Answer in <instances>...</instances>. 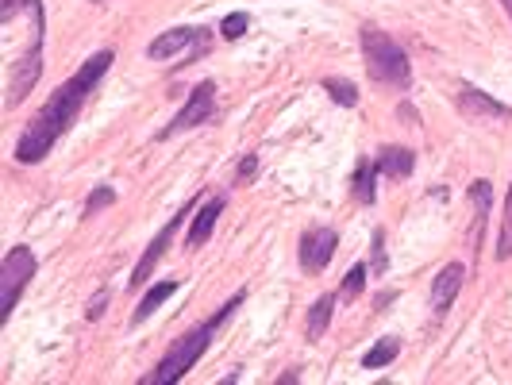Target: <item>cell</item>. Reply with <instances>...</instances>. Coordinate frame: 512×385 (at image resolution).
<instances>
[{"label": "cell", "instance_id": "6da1fadb", "mask_svg": "<svg viewBox=\"0 0 512 385\" xmlns=\"http://www.w3.org/2000/svg\"><path fill=\"white\" fill-rule=\"evenodd\" d=\"M112 62H116L112 51L89 54L74 74L66 77L51 97L43 101V108L31 116V124H27L24 135H20V143H16V162H20V166H39V162L54 151V143L77 124L81 108L97 93V85H101V77L112 70Z\"/></svg>", "mask_w": 512, "mask_h": 385}, {"label": "cell", "instance_id": "7a4b0ae2", "mask_svg": "<svg viewBox=\"0 0 512 385\" xmlns=\"http://www.w3.org/2000/svg\"><path fill=\"white\" fill-rule=\"evenodd\" d=\"M247 301V289H239L235 297H231L228 305H220V312L216 316H208L205 324H197V328H189L185 335H178L174 343H170V351L158 359V366H154L151 374H143L139 382L143 385H174L181 382L197 362L205 359V351L212 347V335H216V328L224 324V320H231L235 316V308Z\"/></svg>", "mask_w": 512, "mask_h": 385}, {"label": "cell", "instance_id": "3957f363", "mask_svg": "<svg viewBox=\"0 0 512 385\" xmlns=\"http://www.w3.org/2000/svg\"><path fill=\"white\" fill-rule=\"evenodd\" d=\"M359 47L362 58H366V74L374 77L378 85H389V89H412V62L405 47L397 39H389L382 27L362 24L359 31Z\"/></svg>", "mask_w": 512, "mask_h": 385}, {"label": "cell", "instance_id": "277c9868", "mask_svg": "<svg viewBox=\"0 0 512 385\" xmlns=\"http://www.w3.org/2000/svg\"><path fill=\"white\" fill-rule=\"evenodd\" d=\"M35 270H39V258L31 247H12L4 262H0V320L8 324V316L16 312L20 305V297H24V289L31 285L35 278Z\"/></svg>", "mask_w": 512, "mask_h": 385}, {"label": "cell", "instance_id": "5b68a950", "mask_svg": "<svg viewBox=\"0 0 512 385\" xmlns=\"http://www.w3.org/2000/svg\"><path fill=\"white\" fill-rule=\"evenodd\" d=\"M197 208H201V197H197V201H185V205H181L178 212L170 216V224H166V228L158 231V235H154L151 243H147V251L139 255V262H135V270H131V289H143V285L151 282V278H154V266L162 262V255H166V247L174 243V235H178V228L185 224V220H189V216H193V212H197Z\"/></svg>", "mask_w": 512, "mask_h": 385}, {"label": "cell", "instance_id": "8992f818", "mask_svg": "<svg viewBox=\"0 0 512 385\" xmlns=\"http://www.w3.org/2000/svg\"><path fill=\"white\" fill-rule=\"evenodd\" d=\"M208 47H212V31H208V27H170V31H162L151 47H147V58L166 62V58H174V54L185 51V66H189V62L201 58Z\"/></svg>", "mask_w": 512, "mask_h": 385}, {"label": "cell", "instance_id": "52a82bcc", "mask_svg": "<svg viewBox=\"0 0 512 385\" xmlns=\"http://www.w3.org/2000/svg\"><path fill=\"white\" fill-rule=\"evenodd\" d=\"M212 120H216V81H197L193 93L185 97V108L174 116L170 128H162L158 139H174V135H181V131L205 128V124H212Z\"/></svg>", "mask_w": 512, "mask_h": 385}, {"label": "cell", "instance_id": "ba28073f", "mask_svg": "<svg viewBox=\"0 0 512 385\" xmlns=\"http://www.w3.org/2000/svg\"><path fill=\"white\" fill-rule=\"evenodd\" d=\"M39 77H43V27H39V35H35L31 51L12 66V77H8V104H12V108H16V104H24L27 93L39 85Z\"/></svg>", "mask_w": 512, "mask_h": 385}, {"label": "cell", "instance_id": "9c48e42d", "mask_svg": "<svg viewBox=\"0 0 512 385\" xmlns=\"http://www.w3.org/2000/svg\"><path fill=\"white\" fill-rule=\"evenodd\" d=\"M335 247H339V231L335 228H308L301 235V266H305L308 274L328 270Z\"/></svg>", "mask_w": 512, "mask_h": 385}, {"label": "cell", "instance_id": "30bf717a", "mask_svg": "<svg viewBox=\"0 0 512 385\" xmlns=\"http://www.w3.org/2000/svg\"><path fill=\"white\" fill-rule=\"evenodd\" d=\"M462 282H466V266L462 262H447L432 278V312H436V320H443L447 308L455 305V297L462 293Z\"/></svg>", "mask_w": 512, "mask_h": 385}, {"label": "cell", "instance_id": "8fae6325", "mask_svg": "<svg viewBox=\"0 0 512 385\" xmlns=\"http://www.w3.org/2000/svg\"><path fill=\"white\" fill-rule=\"evenodd\" d=\"M459 108L466 120H509L512 108L501 101H493V97H486L478 85H459Z\"/></svg>", "mask_w": 512, "mask_h": 385}, {"label": "cell", "instance_id": "7c38bea8", "mask_svg": "<svg viewBox=\"0 0 512 385\" xmlns=\"http://www.w3.org/2000/svg\"><path fill=\"white\" fill-rule=\"evenodd\" d=\"M224 205H228V197H208L205 205L197 208V216H193V224H189V235H185V247H189V251L205 247L208 235L216 231V220H220Z\"/></svg>", "mask_w": 512, "mask_h": 385}, {"label": "cell", "instance_id": "4fadbf2b", "mask_svg": "<svg viewBox=\"0 0 512 385\" xmlns=\"http://www.w3.org/2000/svg\"><path fill=\"white\" fill-rule=\"evenodd\" d=\"M378 162L374 158H359V166H355V178H351V193H355V201L359 205H374L378 201Z\"/></svg>", "mask_w": 512, "mask_h": 385}, {"label": "cell", "instance_id": "5bb4252c", "mask_svg": "<svg viewBox=\"0 0 512 385\" xmlns=\"http://www.w3.org/2000/svg\"><path fill=\"white\" fill-rule=\"evenodd\" d=\"M374 162H378V174H385V178H409L412 166H416V154L409 147H382L374 154Z\"/></svg>", "mask_w": 512, "mask_h": 385}, {"label": "cell", "instance_id": "9a60e30c", "mask_svg": "<svg viewBox=\"0 0 512 385\" xmlns=\"http://www.w3.org/2000/svg\"><path fill=\"white\" fill-rule=\"evenodd\" d=\"M335 293H324V297H316V305L308 308V316H305V335H308V343H316V339H324V332H328V324H332V316H335Z\"/></svg>", "mask_w": 512, "mask_h": 385}, {"label": "cell", "instance_id": "2e32d148", "mask_svg": "<svg viewBox=\"0 0 512 385\" xmlns=\"http://www.w3.org/2000/svg\"><path fill=\"white\" fill-rule=\"evenodd\" d=\"M178 289H181L178 282H158V285H154V289H147V297L139 301V308H135V316H131V324L139 328L143 320H151V316H154V308H162V305H166V301H170V297H174Z\"/></svg>", "mask_w": 512, "mask_h": 385}, {"label": "cell", "instance_id": "e0dca14e", "mask_svg": "<svg viewBox=\"0 0 512 385\" xmlns=\"http://www.w3.org/2000/svg\"><path fill=\"white\" fill-rule=\"evenodd\" d=\"M470 201H474V243H482V231H486V216H489V205H493V185L489 181H474L470 185Z\"/></svg>", "mask_w": 512, "mask_h": 385}, {"label": "cell", "instance_id": "ac0fdd59", "mask_svg": "<svg viewBox=\"0 0 512 385\" xmlns=\"http://www.w3.org/2000/svg\"><path fill=\"white\" fill-rule=\"evenodd\" d=\"M397 355H401V339H397V335H385V339H378V343L362 355V366H366V370H385Z\"/></svg>", "mask_w": 512, "mask_h": 385}, {"label": "cell", "instance_id": "d6986e66", "mask_svg": "<svg viewBox=\"0 0 512 385\" xmlns=\"http://www.w3.org/2000/svg\"><path fill=\"white\" fill-rule=\"evenodd\" d=\"M497 262H509L512 258V185L509 197H505V216H501V231H497Z\"/></svg>", "mask_w": 512, "mask_h": 385}, {"label": "cell", "instance_id": "ffe728a7", "mask_svg": "<svg viewBox=\"0 0 512 385\" xmlns=\"http://www.w3.org/2000/svg\"><path fill=\"white\" fill-rule=\"evenodd\" d=\"M324 89H328V93H332V101L343 104V108H355V104H359V89H355L351 81H343V77H328V81H324Z\"/></svg>", "mask_w": 512, "mask_h": 385}, {"label": "cell", "instance_id": "44dd1931", "mask_svg": "<svg viewBox=\"0 0 512 385\" xmlns=\"http://www.w3.org/2000/svg\"><path fill=\"white\" fill-rule=\"evenodd\" d=\"M247 27H251V16H247V12H228L224 24H220V35H224L228 43H235V39L247 35Z\"/></svg>", "mask_w": 512, "mask_h": 385}, {"label": "cell", "instance_id": "7402d4cb", "mask_svg": "<svg viewBox=\"0 0 512 385\" xmlns=\"http://www.w3.org/2000/svg\"><path fill=\"white\" fill-rule=\"evenodd\" d=\"M362 289H366V266L355 262L351 274H347V282H343V289H339V301H355Z\"/></svg>", "mask_w": 512, "mask_h": 385}, {"label": "cell", "instance_id": "603a6c76", "mask_svg": "<svg viewBox=\"0 0 512 385\" xmlns=\"http://www.w3.org/2000/svg\"><path fill=\"white\" fill-rule=\"evenodd\" d=\"M108 205H116V189H112V185H101V189L89 193V201H85V220H93V216Z\"/></svg>", "mask_w": 512, "mask_h": 385}, {"label": "cell", "instance_id": "cb8c5ba5", "mask_svg": "<svg viewBox=\"0 0 512 385\" xmlns=\"http://www.w3.org/2000/svg\"><path fill=\"white\" fill-rule=\"evenodd\" d=\"M258 174V158L255 154H247L243 162H239V170H235V185H243V181H251Z\"/></svg>", "mask_w": 512, "mask_h": 385}, {"label": "cell", "instance_id": "d4e9b609", "mask_svg": "<svg viewBox=\"0 0 512 385\" xmlns=\"http://www.w3.org/2000/svg\"><path fill=\"white\" fill-rule=\"evenodd\" d=\"M104 305H108V289H101V293H97V297H93V301L85 305V320H101V316H104Z\"/></svg>", "mask_w": 512, "mask_h": 385}, {"label": "cell", "instance_id": "484cf974", "mask_svg": "<svg viewBox=\"0 0 512 385\" xmlns=\"http://www.w3.org/2000/svg\"><path fill=\"white\" fill-rule=\"evenodd\" d=\"M385 270V231H378L374 235V270L370 274H382Z\"/></svg>", "mask_w": 512, "mask_h": 385}, {"label": "cell", "instance_id": "4316f807", "mask_svg": "<svg viewBox=\"0 0 512 385\" xmlns=\"http://www.w3.org/2000/svg\"><path fill=\"white\" fill-rule=\"evenodd\" d=\"M501 8H505V12H509V20H512V0H501Z\"/></svg>", "mask_w": 512, "mask_h": 385}, {"label": "cell", "instance_id": "83f0119b", "mask_svg": "<svg viewBox=\"0 0 512 385\" xmlns=\"http://www.w3.org/2000/svg\"><path fill=\"white\" fill-rule=\"evenodd\" d=\"M93 4H104V0H93Z\"/></svg>", "mask_w": 512, "mask_h": 385}]
</instances>
